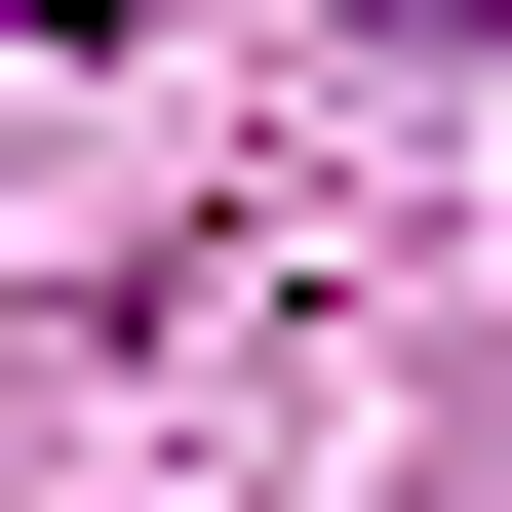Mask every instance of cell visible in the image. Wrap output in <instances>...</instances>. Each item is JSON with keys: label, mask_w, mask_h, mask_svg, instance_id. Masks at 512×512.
I'll return each mask as SVG.
<instances>
[{"label": "cell", "mask_w": 512, "mask_h": 512, "mask_svg": "<svg viewBox=\"0 0 512 512\" xmlns=\"http://www.w3.org/2000/svg\"><path fill=\"white\" fill-rule=\"evenodd\" d=\"M0 40H79V0H0Z\"/></svg>", "instance_id": "1"}]
</instances>
